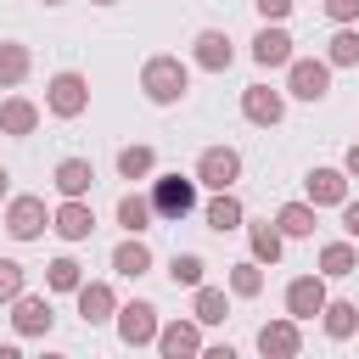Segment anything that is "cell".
<instances>
[{
    "mask_svg": "<svg viewBox=\"0 0 359 359\" xmlns=\"http://www.w3.org/2000/svg\"><path fill=\"white\" fill-rule=\"evenodd\" d=\"M191 202H196V185H191V180H180V174L157 180V191H151V213H163V219H185V213H191Z\"/></svg>",
    "mask_w": 359,
    "mask_h": 359,
    "instance_id": "1",
    "label": "cell"
},
{
    "mask_svg": "<svg viewBox=\"0 0 359 359\" xmlns=\"http://www.w3.org/2000/svg\"><path fill=\"white\" fill-rule=\"evenodd\" d=\"M146 90H151V101H174V95L185 90V67L168 62V56H157V62L146 67Z\"/></svg>",
    "mask_w": 359,
    "mask_h": 359,
    "instance_id": "2",
    "label": "cell"
},
{
    "mask_svg": "<svg viewBox=\"0 0 359 359\" xmlns=\"http://www.w3.org/2000/svg\"><path fill=\"white\" fill-rule=\"evenodd\" d=\"M236 151H224V146H213V151H202V163H196V174H202V185H213V191H224L230 180H236Z\"/></svg>",
    "mask_w": 359,
    "mask_h": 359,
    "instance_id": "3",
    "label": "cell"
},
{
    "mask_svg": "<svg viewBox=\"0 0 359 359\" xmlns=\"http://www.w3.org/2000/svg\"><path fill=\"white\" fill-rule=\"evenodd\" d=\"M325 84H331V73H325L320 62H292V90H297L303 101H320Z\"/></svg>",
    "mask_w": 359,
    "mask_h": 359,
    "instance_id": "4",
    "label": "cell"
},
{
    "mask_svg": "<svg viewBox=\"0 0 359 359\" xmlns=\"http://www.w3.org/2000/svg\"><path fill=\"white\" fill-rule=\"evenodd\" d=\"M50 107H56L62 118H73V112L84 107V79H79V73H62V79L50 84Z\"/></svg>",
    "mask_w": 359,
    "mask_h": 359,
    "instance_id": "5",
    "label": "cell"
},
{
    "mask_svg": "<svg viewBox=\"0 0 359 359\" xmlns=\"http://www.w3.org/2000/svg\"><path fill=\"white\" fill-rule=\"evenodd\" d=\"M252 56H258L264 67H269V62H292V39H286L280 28H264V34H258V45H252Z\"/></svg>",
    "mask_w": 359,
    "mask_h": 359,
    "instance_id": "6",
    "label": "cell"
},
{
    "mask_svg": "<svg viewBox=\"0 0 359 359\" xmlns=\"http://www.w3.org/2000/svg\"><path fill=\"white\" fill-rule=\"evenodd\" d=\"M286 303H292V314H320L325 309V292H320V280H292Z\"/></svg>",
    "mask_w": 359,
    "mask_h": 359,
    "instance_id": "7",
    "label": "cell"
},
{
    "mask_svg": "<svg viewBox=\"0 0 359 359\" xmlns=\"http://www.w3.org/2000/svg\"><path fill=\"white\" fill-rule=\"evenodd\" d=\"M157 325H151V303H129L123 309V342H146Z\"/></svg>",
    "mask_w": 359,
    "mask_h": 359,
    "instance_id": "8",
    "label": "cell"
},
{
    "mask_svg": "<svg viewBox=\"0 0 359 359\" xmlns=\"http://www.w3.org/2000/svg\"><path fill=\"white\" fill-rule=\"evenodd\" d=\"M90 180H95V174H90V163H79V157H67V163L56 168V185H62L67 196H79V191H90Z\"/></svg>",
    "mask_w": 359,
    "mask_h": 359,
    "instance_id": "9",
    "label": "cell"
},
{
    "mask_svg": "<svg viewBox=\"0 0 359 359\" xmlns=\"http://www.w3.org/2000/svg\"><path fill=\"white\" fill-rule=\"evenodd\" d=\"M247 118H252V123H275V118H280V95H275V90H252V95H247Z\"/></svg>",
    "mask_w": 359,
    "mask_h": 359,
    "instance_id": "10",
    "label": "cell"
},
{
    "mask_svg": "<svg viewBox=\"0 0 359 359\" xmlns=\"http://www.w3.org/2000/svg\"><path fill=\"white\" fill-rule=\"evenodd\" d=\"M309 196H314V202H342V174L314 168V174H309Z\"/></svg>",
    "mask_w": 359,
    "mask_h": 359,
    "instance_id": "11",
    "label": "cell"
},
{
    "mask_svg": "<svg viewBox=\"0 0 359 359\" xmlns=\"http://www.w3.org/2000/svg\"><path fill=\"white\" fill-rule=\"evenodd\" d=\"M196 45H202V50H196L202 67H230V39H224V34H202Z\"/></svg>",
    "mask_w": 359,
    "mask_h": 359,
    "instance_id": "12",
    "label": "cell"
},
{
    "mask_svg": "<svg viewBox=\"0 0 359 359\" xmlns=\"http://www.w3.org/2000/svg\"><path fill=\"white\" fill-rule=\"evenodd\" d=\"M11 236H22V241H28V236H39V202H28V196H22V202L11 208Z\"/></svg>",
    "mask_w": 359,
    "mask_h": 359,
    "instance_id": "13",
    "label": "cell"
},
{
    "mask_svg": "<svg viewBox=\"0 0 359 359\" xmlns=\"http://www.w3.org/2000/svg\"><path fill=\"white\" fill-rule=\"evenodd\" d=\"M118 219H123L129 230H146V224H151V196H123V202H118Z\"/></svg>",
    "mask_w": 359,
    "mask_h": 359,
    "instance_id": "14",
    "label": "cell"
},
{
    "mask_svg": "<svg viewBox=\"0 0 359 359\" xmlns=\"http://www.w3.org/2000/svg\"><path fill=\"white\" fill-rule=\"evenodd\" d=\"M90 224H95V219H90V208H79V202H67V208H62V219H56V230H62V236H73V241H79V236H90Z\"/></svg>",
    "mask_w": 359,
    "mask_h": 359,
    "instance_id": "15",
    "label": "cell"
},
{
    "mask_svg": "<svg viewBox=\"0 0 359 359\" xmlns=\"http://www.w3.org/2000/svg\"><path fill=\"white\" fill-rule=\"evenodd\" d=\"M112 264H118V269H123V275H140V269H146V264H151V258H146V247H140V241H123V247H118V252H112Z\"/></svg>",
    "mask_w": 359,
    "mask_h": 359,
    "instance_id": "16",
    "label": "cell"
},
{
    "mask_svg": "<svg viewBox=\"0 0 359 359\" xmlns=\"http://www.w3.org/2000/svg\"><path fill=\"white\" fill-rule=\"evenodd\" d=\"M168 275H174L180 286H196V280H202V258H196V252H174V264H168Z\"/></svg>",
    "mask_w": 359,
    "mask_h": 359,
    "instance_id": "17",
    "label": "cell"
},
{
    "mask_svg": "<svg viewBox=\"0 0 359 359\" xmlns=\"http://www.w3.org/2000/svg\"><path fill=\"white\" fill-rule=\"evenodd\" d=\"M17 325H22V331H45V325H50V309H45L39 297H22V309H17Z\"/></svg>",
    "mask_w": 359,
    "mask_h": 359,
    "instance_id": "18",
    "label": "cell"
},
{
    "mask_svg": "<svg viewBox=\"0 0 359 359\" xmlns=\"http://www.w3.org/2000/svg\"><path fill=\"white\" fill-rule=\"evenodd\" d=\"M280 230H286V236H309V230H314V213L292 202V208H280Z\"/></svg>",
    "mask_w": 359,
    "mask_h": 359,
    "instance_id": "19",
    "label": "cell"
},
{
    "mask_svg": "<svg viewBox=\"0 0 359 359\" xmlns=\"http://www.w3.org/2000/svg\"><path fill=\"white\" fill-rule=\"evenodd\" d=\"M353 314H359L353 303H331V309H325V331H331V337H348V331H353Z\"/></svg>",
    "mask_w": 359,
    "mask_h": 359,
    "instance_id": "20",
    "label": "cell"
},
{
    "mask_svg": "<svg viewBox=\"0 0 359 359\" xmlns=\"http://www.w3.org/2000/svg\"><path fill=\"white\" fill-rule=\"evenodd\" d=\"M236 219H241V208H236L230 196H219V202L208 208V224H213V230H236Z\"/></svg>",
    "mask_w": 359,
    "mask_h": 359,
    "instance_id": "21",
    "label": "cell"
},
{
    "mask_svg": "<svg viewBox=\"0 0 359 359\" xmlns=\"http://www.w3.org/2000/svg\"><path fill=\"white\" fill-rule=\"evenodd\" d=\"M107 303H112V297H107V286H84V292H79L84 320H101V314H107Z\"/></svg>",
    "mask_w": 359,
    "mask_h": 359,
    "instance_id": "22",
    "label": "cell"
},
{
    "mask_svg": "<svg viewBox=\"0 0 359 359\" xmlns=\"http://www.w3.org/2000/svg\"><path fill=\"white\" fill-rule=\"evenodd\" d=\"M191 348H196V331L191 325H168L163 331V353H191Z\"/></svg>",
    "mask_w": 359,
    "mask_h": 359,
    "instance_id": "23",
    "label": "cell"
},
{
    "mask_svg": "<svg viewBox=\"0 0 359 359\" xmlns=\"http://www.w3.org/2000/svg\"><path fill=\"white\" fill-rule=\"evenodd\" d=\"M252 252H258V258H264V264H275V258H280V236H275V230H264V224H258V230H252Z\"/></svg>",
    "mask_w": 359,
    "mask_h": 359,
    "instance_id": "24",
    "label": "cell"
},
{
    "mask_svg": "<svg viewBox=\"0 0 359 359\" xmlns=\"http://www.w3.org/2000/svg\"><path fill=\"white\" fill-rule=\"evenodd\" d=\"M118 168H123V174L135 180V174H146V168H151V151H146V146H129V151L118 157Z\"/></svg>",
    "mask_w": 359,
    "mask_h": 359,
    "instance_id": "25",
    "label": "cell"
},
{
    "mask_svg": "<svg viewBox=\"0 0 359 359\" xmlns=\"http://www.w3.org/2000/svg\"><path fill=\"white\" fill-rule=\"evenodd\" d=\"M196 320H208V325L224 320V297L219 292H196Z\"/></svg>",
    "mask_w": 359,
    "mask_h": 359,
    "instance_id": "26",
    "label": "cell"
},
{
    "mask_svg": "<svg viewBox=\"0 0 359 359\" xmlns=\"http://www.w3.org/2000/svg\"><path fill=\"white\" fill-rule=\"evenodd\" d=\"M258 342H264V353H292V348H297V337H292L286 325H275V331H264Z\"/></svg>",
    "mask_w": 359,
    "mask_h": 359,
    "instance_id": "27",
    "label": "cell"
},
{
    "mask_svg": "<svg viewBox=\"0 0 359 359\" xmlns=\"http://www.w3.org/2000/svg\"><path fill=\"white\" fill-rule=\"evenodd\" d=\"M0 123H6V129H17V135H22V129H34V112H28V107H22V101H11V107H6V112H0Z\"/></svg>",
    "mask_w": 359,
    "mask_h": 359,
    "instance_id": "28",
    "label": "cell"
},
{
    "mask_svg": "<svg viewBox=\"0 0 359 359\" xmlns=\"http://www.w3.org/2000/svg\"><path fill=\"white\" fill-rule=\"evenodd\" d=\"M50 286H62V292L79 286V264H73V258H56V264H50Z\"/></svg>",
    "mask_w": 359,
    "mask_h": 359,
    "instance_id": "29",
    "label": "cell"
},
{
    "mask_svg": "<svg viewBox=\"0 0 359 359\" xmlns=\"http://www.w3.org/2000/svg\"><path fill=\"white\" fill-rule=\"evenodd\" d=\"M331 62H359V39L353 34H337L331 39Z\"/></svg>",
    "mask_w": 359,
    "mask_h": 359,
    "instance_id": "30",
    "label": "cell"
},
{
    "mask_svg": "<svg viewBox=\"0 0 359 359\" xmlns=\"http://www.w3.org/2000/svg\"><path fill=\"white\" fill-rule=\"evenodd\" d=\"M325 269H331V275H348V269H353V252H348V247H325Z\"/></svg>",
    "mask_w": 359,
    "mask_h": 359,
    "instance_id": "31",
    "label": "cell"
},
{
    "mask_svg": "<svg viewBox=\"0 0 359 359\" xmlns=\"http://www.w3.org/2000/svg\"><path fill=\"white\" fill-rule=\"evenodd\" d=\"M22 292V269L17 264H0V297H17Z\"/></svg>",
    "mask_w": 359,
    "mask_h": 359,
    "instance_id": "32",
    "label": "cell"
},
{
    "mask_svg": "<svg viewBox=\"0 0 359 359\" xmlns=\"http://www.w3.org/2000/svg\"><path fill=\"white\" fill-rule=\"evenodd\" d=\"M17 73H22V50L6 45V50H0V79H17Z\"/></svg>",
    "mask_w": 359,
    "mask_h": 359,
    "instance_id": "33",
    "label": "cell"
},
{
    "mask_svg": "<svg viewBox=\"0 0 359 359\" xmlns=\"http://www.w3.org/2000/svg\"><path fill=\"white\" fill-rule=\"evenodd\" d=\"M236 292H258V269H236Z\"/></svg>",
    "mask_w": 359,
    "mask_h": 359,
    "instance_id": "34",
    "label": "cell"
},
{
    "mask_svg": "<svg viewBox=\"0 0 359 359\" xmlns=\"http://www.w3.org/2000/svg\"><path fill=\"white\" fill-rule=\"evenodd\" d=\"M258 11H264V17H286V11H292V0H258Z\"/></svg>",
    "mask_w": 359,
    "mask_h": 359,
    "instance_id": "35",
    "label": "cell"
},
{
    "mask_svg": "<svg viewBox=\"0 0 359 359\" xmlns=\"http://www.w3.org/2000/svg\"><path fill=\"white\" fill-rule=\"evenodd\" d=\"M325 11H331V17H353V11H359V0H325Z\"/></svg>",
    "mask_w": 359,
    "mask_h": 359,
    "instance_id": "36",
    "label": "cell"
},
{
    "mask_svg": "<svg viewBox=\"0 0 359 359\" xmlns=\"http://www.w3.org/2000/svg\"><path fill=\"white\" fill-rule=\"evenodd\" d=\"M348 230L359 236V202H348Z\"/></svg>",
    "mask_w": 359,
    "mask_h": 359,
    "instance_id": "37",
    "label": "cell"
},
{
    "mask_svg": "<svg viewBox=\"0 0 359 359\" xmlns=\"http://www.w3.org/2000/svg\"><path fill=\"white\" fill-rule=\"evenodd\" d=\"M348 168H353V174H359V146H353V151H348Z\"/></svg>",
    "mask_w": 359,
    "mask_h": 359,
    "instance_id": "38",
    "label": "cell"
},
{
    "mask_svg": "<svg viewBox=\"0 0 359 359\" xmlns=\"http://www.w3.org/2000/svg\"><path fill=\"white\" fill-rule=\"evenodd\" d=\"M0 191H6V168H0Z\"/></svg>",
    "mask_w": 359,
    "mask_h": 359,
    "instance_id": "39",
    "label": "cell"
}]
</instances>
